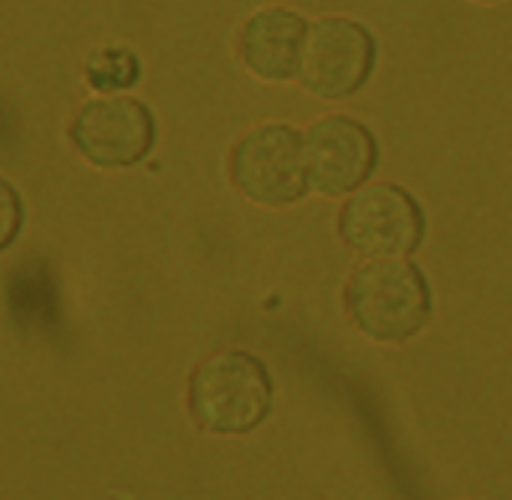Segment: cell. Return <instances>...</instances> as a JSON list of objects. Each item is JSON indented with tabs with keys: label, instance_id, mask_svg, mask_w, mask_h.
<instances>
[{
	"label": "cell",
	"instance_id": "1",
	"mask_svg": "<svg viewBox=\"0 0 512 500\" xmlns=\"http://www.w3.org/2000/svg\"><path fill=\"white\" fill-rule=\"evenodd\" d=\"M351 324L381 345L411 342L432 318V288L423 270L399 258H372L345 285Z\"/></svg>",
	"mask_w": 512,
	"mask_h": 500
},
{
	"label": "cell",
	"instance_id": "2",
	"mask_svg": "<svg viewBox=\"0 0 512 500\" xmlns=\"http://www.w3.org/2000/svg\"><path fill=\"white\" fill-rule=\"evenodd\" d=\"M189 414L210 435H249L273 408V378L246 351H222L204 360L189 378Z\"/></svg>",
	"mask_w": 512,
	"mask_h": 500
},
{
	"label": "cell",
	"instance_id": "3",
	"mask_svg": "<svg viewBox=\"0 0 512 500\" xmlns=\"http://www.w3.org/2000/svg\"><path fill=\"white\" fill-rule=\"evenodd\" d=\"M375 60L378 39L363 21L348 15H324L309 24L297 78L312 96L339 102L357 96L369 84Z\"/></svg>",
	"mask_w": 512,
	"mask_h": 500
},
{
	"label": "cell",
	"instance_id": "4",
	"mask_svg": "<svg viewBox=\"0 0 512 500\" xmlns=\"http://www.w3.org/2000/svg\"><path fill=\"white\" fill-rule=\"evenodd\" d=\"M234 186L261 207H291L309 189L303 135L288 123H261L231 150Z\"/></svg>",
	"mask_w": 512,
	"mask_h": 500
},
{
	"label": "cell",
	"instance_id": "5",
	"mask_svg": "<svg viewBox=\"0 0 512 500\" xmlns=\"http://www.w3.org/2000/svg\"><path fill=\"white\" fill-rule=\"evenodd\" d=\"M426 234V216L417 198L396 186L378 183L345 201L339 210V237L366 258H399L417 252Z\"/></svg>",
	"mask_w": 512,
	"mask_h": 500
},
{
	"label": "cell",
	"instance_id": "6",
	"mask_svg": "<svg viewBox=\"0 0 512 500\" xmlns=\"http://www.w3.org/2000/svg\"><path fill=\"white\" fill-rule=\"evenodd\" d=\"M75 150L96 168L117 171L138 165L156 141V120L150 108L129 96H105L87 102L72 126Z\"/></svg>",
	"mask_w": 512,
	"mask_h": 500
},
{
	"label": "cell",
	"instance_id": "7",
	"mask_svg": "<svg viewBox=\"0 0 512 500\" xmlns=\"http://www.w3.org/2000/svg\"><path fill=\"white\" fill-rule=\"evenodd\" d=\"M303 150L309 183L327 198L357 192L378 165V141L372 129L351 114L315 120L303 135Z\"/></svg>",
	"mask_w": 512,
	"mask_h": 500
},
{
	"label": "cell",
	"instance_id": "8",
	"mask_svg": "<svg viewBox=\"0 0 512 500\" xmlns=\"http://www.w3.org/2000/svg\"><path fill=\"white\" fill-rule=\"evenodd\" d=\"M306 33V15L288 6H264L240 30V60L261 81H294L300 75Z\"/></svg>",
	"mask_w": 512,
	"mask_h": 500
},
{
	"label": "cell",
	"instance_id": "9",
	"mask_svg": "<svg viewBox=\"0 0 512 500\" xmlns=\"http://www.w3.org/2000/svg\"><path fill=\"white\" fill-rule=\"evenodd\" d=\"M141 78V63L129 48L105 45L87 60V81L96 90H123Z\"/></svg>",
	"mask_w": 512,
	"mask_h": 500
},
{
	"label": "cell",
	"instance_id": "10",
	"mask_svg": "<svg viewBox=\"0 0 512 500\" xmlns=\"http://www.w3.org/2000/svg\"><path fill=\"white\" fill-rule=\"evenodd\" d=\"M21 222H24V204H21L15 186L0 177V252L15 243Z\"/></svg>",
	"mask_w": 512,
	"mask_h": 500
},
{
	"label": "cell",
	"instance_id": "11",
	"mask_svg": "<svg viewBox=\"0 0 512 500\" xmlns=\"http://www.w3.org/2000/svg\"><path fill=\"white\" fill-rule=\"evenodd\" d=\"M477 3H504V0H477Z\"/></svg>",
	"mask_w": 512,
	"mask_h": 500
}]
</instances>
